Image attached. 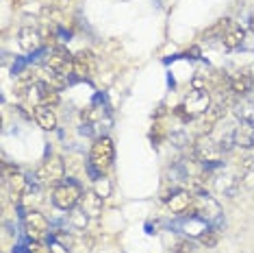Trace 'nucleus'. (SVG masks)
<instances>
[{
	"label": "nucleus",
	"mask_w": 254,
	"mask_h": 253,
	"mask_svg": "<svg viewBox=\"0 0 254 253\" xmlns=\"http://www.w3.org/2000/svg\"><path fill=\"white\" fill-rule=\"evenodd\" d=\"M7 186H9V194H11V201L13 203H20L22 199H24V194L28 192V179L24 175H20V172H15L13 177L7 181Z\"/></svg>",
	"instance_id": "15"
},
{
	"label": "nucleus",
	"mask_w": 254,
	"mask_h": 253,
	"mask_svg": "<svg viewBox=\"0 0 254 253\" xmlns=\"http://www.w3.org/2000/svg\"><path fill=\"white\" fill-rule=\"evenodd\" d=\"M33 116H35L37 125L42 126L44 131H55L57 129V114L53 107H46V105H37L33 109Z\"/></svg>",
	"instance_id": "14"
},
{
	"label": "nucleus",
	"mask_w": 254,
	"mask_h": 253,
	"mask_svg": "<svg viewBox=\"0 0 254 253\" xmlns=\"http://www.w3.org/2000/svg\"><path fill=\"white\" fill-rule=\"evenodd\" d=\"M96 192L100 194L102 199H107V197H111V190H113V186H111V181L109 179H105V177H100V179H96Z\"/></svg>",
	"instance_id": "27"
},
{
	"label": "nucleus",
	"mask_w": 254,
	"mask_h": 253,
	"mask_svg": "<svg viewBox=\"0 0 254 253\" xmlns=\"http://www.w3.org/2000/svg\"><path fill=\"white\" fill-rule=\"evenodd\" d=\"M195 197L189 190H176L172 192V197L167 199V208H170L172 214H178V216H185L189 210H191Z\"/></svg>",
	"instance_id": "8"
},
{
	"label": "nucleus",
	"mask_w": 254,
	"mask_h": 253,
	"mask_svg": "<svg viewBox=\"0 0 254 253\" xmlns=\"http://www.w3.org/2000/svg\"><path fill=\"white\" fill-rule=\"evenodd\" d=\"M198 243L202 247H206V249H213V247L219 243V234L215 232V229H206V232H202L198 236Z\"/></svg>",
	"instance_id": "23"
},
{
	"label": "nucleus",
	"mask_w": 254,
	"mask_h": 253,
	"mask_svg": "<svg viewBox=\"0 0 254 253\" xmlns=\"http://www.w3.org/2000/svg\"><path fill=\"white\" fill-rule=\"evenodd\" d=\"M53 240L55 243H59V245H63V247H67V249H72V245H74V238L70 234H65V232H55Z\"/></svg>",
	"instance_id": "28"
},
{
	"label": "nucleus",
	"mask_w": 254,
	"mask_h": 253,
	"mask_svg": "<svg viewBox=\"0 0 254 253\" xmlns=\"http://www.w3.org/2000/svg\"><path fill=\"white\" fill-rule=\"evenodd\" d=\"M237 168L241 175H250L254 172V146L252 148H241V155L237 159Z\"/></svg>",
	"instance_id": "19"
},
{
	"label": "nucleus",
	"mask_w": 254,
	"mask_h": 253,
	"mask_svg": "<svg viewBox=\"0 0 254 253\" xmlns=\"http://www.w3.org/2000/svg\"><path fill=\"white\" fill-rule=\"evenodd\" d=\"M63 177H65V162H63L61 157H48L35 170L33 183H35V186L50 188V186H59L63 181Z\"/></svg>",
	"instance_id": "2"
},
{
	"label": "nucleus",
	"mask_w": 254,
	"mask_h": 253,
	"mask_svg": "<svg viewBox=\"0 0 254 253\" xmlns=\"http://www.w3.org/2000/svg\"><path fill=\"white\" fill-rule=\"evenodd\" d=\"M241 188V181L237 179V177H230V175H222L215 179V190L219 194H224V197L228 199H235L237 192H239Z\"/></svg>",
	"instance_id": "17"
},
{
	"label": "nucleus",
	"mask_w": 254,
	"mask_h": 253,
	"mask_svg": "<svg viewBox=\"0 0 254 253\" xmlns=\"http://www.w3.org/2000/svg\"><path fill=\"white\" fill-rule=\"evenodd\" d=\"M115 159V146H113V140L107 135L98 137V140L91 144V151H89V164H87V172L96 179H100L105 172L111 168Z\"/></svg>",
	"instance_id": "1"
},
{
	"label": "nucleus",
	"mask_w": 254,
	"mask_h": 253,
	"mask_svg": "<svg viewBox=\"0 0 254 253\" xmlns=\"http://www.w3.org/2000/svg\"><path fill=\"white\" fill-rule=\"evenodd\" d=\"M24 232L31 240H42L46 232H48V218L39 214L37 210H31L24 214Z\"/></svg>",
	"instance_id": "7"
},
{
	"label": "nucleus",
	"mask_w": 254,
	"mask_h": 253,
	"mask_svg": "<svg viewBox=\"0 0 254 253\" xmlns=\"http://www.w3.org/2000/svg\"><path fill=\"white\" fill-rule=\"evenodd\" d=\"M80 199H83V188L74 179H63L53 190V203L59 210H74L76 205H80Z\"/></svg>",
	"instance_id": "3"
},
{
	"label": "nucleus",
	"mask_w": 254,
	"mask_h": 253,
	"mask_svg": "<svg viewBox=\"0 0 254 253\" xmlns=\"http://www.w3.org/2000/svg\"><path fill=\"white\" fill-rule=\"evenodd\" d=\"M20 46L22 50H26V53H35V50H39V46L44 44V35L37 31L35 26H24L20 28Z\"/></svg>",
	"instance_id": "9"
},
{
	"label": "nucleus",
	"mask_w": 254,
	"mask_h": 253,
	"mask_svg": "<svg viewBox=\"0 0 254 253\" xmlns=\"http://www.w3.org/2000/svg\"><path fill=\"white\" fill-rule=\"evenodd\" d=\"M28 253H50V247L46 249L39 240H31V245H28Z\"/></svg>",
	"instance_id": "32"
},
{
	"label": "nucleus",
	"mask_w": 254,
	"mask_h": 253,
	"mask_svg": "<svg viewBox=\"0 0 254 253\" xmlns=\"http://www.w3.org/2000/svg\"><path fill=\"white\" fill-rule=\"evenodd\" d=\"M187 55H191V59H198V57H200V48H195V46H193V48L189 50Z\"/></svg>",
	"instance_id": "34"
},
{
	"label": "nucleus",
	"mask_w": 254,
	"mask_h": 253,
	"mask_svg": "<svg viewBox=\"0 0 254 253\" xmlns=\"http://www.w3.org/2000/svg\"><path fill=\"white\" fill-rule=\"evenodd\" d=\"M193 157L198 159L202 166H217L222 162L224 157V151L219 148V142L213 140V137L206 133V135H198V140H195L193 144Z\"/></svg>",
	"instance_id": "4"
},
{
	"label": "nucleus",
	"mask_w": 254,
	"mask_h": 253,
	"mask_svg": "<svg viewBox=\"0 0 254 253\" xmlns=\"http://www.w3.org/2000/svg\"><path fill=\"white\" fill-rule=\"evenodd\" d=\"M102 114H105V112H102V109H98V107H87L83 114H80V116H83V120L87 125H94V123H98V120L102 118Z\"/></svg>",
	"instance_id": "25"
},
{
	"label": "nucleus",
	"mask_w": 254,
	"mask_h": 253,
	"mask_svg": "<svg viewBox=\"0 0 254 253\" xmlns=\"http://www.w3.org/2000/svg\"><path fill=\"white\" fill-rule=\"evenodd\" d=\"M230 22H233V20H228V18L217 20L215 24H213L209 31L204 33V37H209V39H222V37H224V33H226V28L230 26Z\"/></svg>",
	"instance_id": "22"
},
{
	"label": "nucleus",
	"mask_w": 254,
	"mask_h": 253,
	"mask_svg": "<svg viewBox=\"0 0 254 253\" xmlns=\"http://www.w3.org/2000/svg\"><path fill=\"white\" fill-rule=\"evenodd\" d=\"M67 221H70V225L74 227V229H78V232H85V229H87V223H89V216L85 214L83 210H70V216H67Z\"/></svg>",
	"instance_id": "21"
},
{
	"label": "nucleus",
	"mask_w": 254,
	"mask_h": 253,
	"mask_svg": "<svg viewBox=\"0 0 254 253\" xmlns=\"http://www.w3.org/2000/svg\"><path fill=\"white\" fill-rule=\"evenodd\" d=\"M237 116H239V120H250L252 123V105L250 103H244V105H237Z\"/></svg>",
	"instance_id": "29"
},
{
	"label": "nucleus",
	"mask_w": 254,
	"mask_h": 253,
	"mask_svg": "<svg viewBox=\"0 0 254 253\" xmlns=\"http://www.w3.org/2000/svg\"><path fill=\"white\" fill-rule=\"evenodd\" d=\"M183 107L189 118H200L202 114L209 112L211 107V96L206 90H191L183 101Z\"/></svg>",
	"instance_id": "6"
},
{
	"label": "nucleus",
	"mask_w": 254,
	"mask_h": 253,
	"mask_svg": "<svg viewBox=\"0 0 254 253\" xmlns=\"http://www.w3.org/2000/svg\"><path fill=\"white\" fill-rule=\"evenodd\" d=\"M44 68L70 77V74H74V57L67 53V48H63V46H55V48L48 53V57L44 59Z\"/></svg>",
	"instance_id": "5"
},
{
	"label": "nucleus",
	"mask_w": 254,
	"mask_h": 253,
	"mask_svg": "<svg viewBox=\"0 0 254 253\" xmlns=\"http://www.w3.org/2000/svg\"><path fill=\"white\" fill-rule=\"evenodd\" d=\"M244 39H246V31L239 24L230 22V26L226 28V33H224V37H222V44H224V48L235 50V48H239V46L244 44Z\"/></svg>",
	"instance_id": "16"
},
{
	"label": "nucleus",
	"mask_w": 254,
	"mask_h": 253,
	"mask_svg": "<svg viewBox=\"0 0 254 253\" xmlns=\"http://www.w3.org/2000/svg\"><path fill=\"white\" fill-rule=\"evenodd\" d=\"M193 251V245L189 240H181V243L174 245V253H191Z\"/></svg>",
	"instance_id": "31"
},
{
	"label": "nucleus",
	"mask_w": 254,
	"mask_h": 253,
	"mask_svg": "<svg viewBox=\"0 0 254 253\" xmlns=\"http://www.w3.org/2000/svg\"><path fill=\"white\" fill-rule=\"evenodd\" d=\"M248 28H250V31L254 33V13L250 15V20H248Z\"/></svg>",
	"instance_id": "35"
},
{
	"label": "nucleus",
	"mask_w": 254,
	"mask_h": 253,
	"mask_svg": "<svg viewBox=\"0 0 254 253\" xmlns=\"http://www.w3.org/2000/svg\"><path fill=\"white\" fill-rule=\"evenodd\" d=\"M217 142H219V148H222L224 153L233 151V148L237 146V144H235V129H230L228 133H226V135H222V137H219Z\"/></svg>",
	"instance_id": "26"
},
{
	"label": "nucleus",
	"mask_w": 254,
	"mask_h": 253,
	"mask_svg": "<svg viewBox=\"0 0 254 253\" xmlns=\"http://www.w3.org/2000/svg\"><path fill=\"white\" fill-rule=\"evenodd\" d=\"M50 253H70V249L67 247H63V245H59V243H50Z\"/></svg>",
	"instance_id": "33"
},
{
	"label": "nucleus",
	"mask_w": 254,
	"mask_h": 253,
	"mask_svg": "<svg viewBox=\"0 0 254 253\" xmlns=\"http://www.w3.org/2000/svg\"><path fill=\"white\" fill-rule=\"evenodd\" d=\"M235 144L239 148L254 146V123H250V120H239V125L235 126Z\"/></svg>",
	"instance_id": "11"
},
{
	"label": "nucleus",
	"mask_w": 254,
	"mask_h": 253,
	"mask_svg": "<svg viewBox=\"0 0 254 253\" xmlns=\"http://www.w3.org/2000/svg\"><path fill=\"white\" fill-rule=\"evenodd\" d=\"M42 81H46L48 85H53L55 90H63L67 85V77L65 74H59L55 70H48V68H44V79Z\"/></svg>",
	"instance_id": "20"
},
{
	"label": "nucleus",
	"mask_w": 254,
	"mask_h": 253,
	"mask_svg": "<svg viewBox=\"0 0 254 253\" xmlns=\"http://www.w3.org/2000/svg\"><path fill=\"white\" fill-rule=\"evenodd\" d=\"M172 253H174V251H172Z\"/></svg>",
	"instance_id": "36"
},
{
	"label": "nucleus",
	"mask_w": 254,
	"mask_h": 253,
	"mask_svg": "<svg viewBox=\"0 0 254 253\" xmlns=\"http://www.w3.org/2000/svg\"><path fill=\"white\" fill-rule=\"evenodd\" d=\"M102 205H105V199H102L96 190L83 192V199H80V210H83L87 216L98 218L102 214Z\"/></svg>",
	"instance_id": "10"
},
{
	"label": "nucleus",
	"mask_w": 254,
	"mask_h": 253,
	"mask_svg": "<svg viewBox=\"0 0 254 253\" xmlns=\"http://www.w3.org/2000/svg\"><path fill=\"white\" fill-rule=\"evenodd\" d=\"M91 72H94V55L89 50H80L74 55V77L89 79Z\"/></svg>",
	"instance_id": "13"
},
{
	"label": "nucleus",
	"mask_w": 254,
	"mask_h": 253,
	"mask_svg": "<svg viewBox=\"0 0 254 253\" xmlns=\"http://www.w3.org/2000/svg\"><path fill=\"white\" fill-rule=\"evenodd\" d=\"M252 85H254V77L250 72H235L233 77L228 79V88L230 92H233L235 96H246L248 92L252 90Z\"/></svg>",
	"instance_id": "12"
},
{
	"label": "nucleus",
	"mask_w": 254,
	"mask_h": 253,
	"mask_svg": "<svg viewBox=\"0 0 254 253\" xmlns=\"http://www.w3.org/2000/svg\"><path fill=\"white\" fill-rule=\"evenodd\" d=\"M37 99H39V105L55 107V105H59V90H55L53 85H48L46 81H39L37 83Z\"/></svg>",
	"instance_id": "18"
},
{
	"label": "nucleus",
	"mask_w": 254,
	"mask_h": 253,
	"mask_svg": "<svg viewBox=\"0 0 254 253\" xmlns=\"http://www.w3.org/2000/svg\"><path fill=\"white\" fill-rule=\"evenodd\" d=\"M46 11H65L70 7V0H39Z\"/></svg>",
	"instance_id": "24"
},
{
	"label": "nucleus",
	"mask_w": 254,
	"mask_h": 253,
	"mask_svg": "<svg viewBox=\"0 0 254 253\" xmlns=\"http://www.w3.org/2000/svg\"><path fill=\"white\" fill-rule=\"evenodd\" d=\"M170 140H172V144L178 146V148H183V146H187V144H189V137L185 135V133H172V135H170Z\"/></svg>",
	"instance_id": "30"
}]
</instances>
